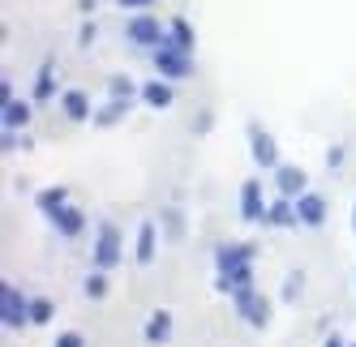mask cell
<instances>
[{
    "label": "cell",
    "instance_id": "cell-12",
    "mask_svg": "<svg viewBox=\"0 0 356 347\" xmlns=\"http://www.w3.org/2000/svg\"><path fill=\"white\" fill-rule=\"evenodd\" d=\"M155 253H159V228L146 219L142 228H138V240H134V262L138 266H150V262H155Z\"/></svg>",
    "mask_w": 356,
    "mask_h": 347
},
{
    "label": "cell",
    "instance_id": "cell-9",
    "mask_svg": "<svg viewBox=\"0 0 356 347\" xmlns=\"http://www.w3.org/2000/svg\"><path fill=\"white\" fill-rule=\"evenodd\" d=\"M241 219H245V223H262V219H266L262 180H245V185H241Z\"/></svg>",
    "mask_w": 356,
    "mask_h": 347
},
{
    "label": "cell",
    "instance_id": "cell-29",
    "mask_svg": "<svg viewBox=\"0 0 356 347\" xmlns=\"http://www.w3.org/2000/svg\"><path fill=\"white\" fill-rule=\"evenodd\" d=\"M78 39H82V47H90V39H95V22H86V26H82V35H78Z\"/></svg>",
    "mask_w": 356,
    "mask_h": 347
},
{
    "label": "cell",
    "instance_id": "cell-22",
    "mask_svg": "<svg viewBox=\"0 0 356 347\" xmlns=\"http://www.w3.org/2000/svg\"><path fill=\"white\" fill-rule=\"evenodd\" d=\"M129 108H134V103H120V99H108V108H99V112H95V125H99V129H112V125H120V116L129 112Z\"/></svg>",
    "mask_w": 356,
    "mask_h": 347
},
{
    "label": "cell",
    "instance_id": "cell-5",
    "mask_svg": "<svg viewBox=\"0 0 356 347\" xmlns=\"http://www.w3.org/2000/svg\"><path fill=\"white\" fill-rule=\"evenodd\" d=\"M0 317H5L9 330L31 326V296L22 291L17 283H5V291H0Z\"/></svg>",
    "mask_w": 356,
    "mask_h": 347
},
{
    "label": "cell",
    "instance_id": "cell-16",
    "mask_svg": "<svg viewBox=\"0 0 356 347\" xmlns=\"http://www.w3.org/2000/svg\"><path fill=\"white\" fill-rule=\"evenodd\" d=\"M172 330H176L172 309H155V313H150V321H146V343H150V347H163V343L172 339Z\"/></svg>",
    "mask_w": 356,
    "mask_h": 347
},
{
    "label": "cell",
    "instance_id": "cell-19",
    "mask_svg": "<svg viewBox=\"0 0 356 347\" xmlns=\"http://www.w3.org/2000/svg\"><path fill=\"white\" fill-rule=\"evenodd\" d=\"M168 43H176L181 52H193L197 35H193V26H189V17H172V22H168Z\"/></svg>",
    "mask_w": 356,
    "mask_h": 347
},
{
    "label": "cell",
    "instance_id": "cell-27",
    "mask_svg": "<svg viewBox=\"0 0 356 347\" xmlns=\"http://www.w3.org/2000/svg\"><path fill=\"white\" fill-rule=\"evenodd\" d=\"M343 159H348L343 146H330V151H326V167H343Z\"/></svg>",
    "mask_w": 356,
    "mask_h": 347
},
{
    "label": "cell",
    "instance_id": "cell-7",
    "mask_svg": "<svg viewBox=\"0 0 356 347\" xmlns=\"http://www.w3.org/2000/svg\"><path fill=\"white\" fill-rule=\"evenodd\" d=\"M249 151H253V163H258L262 171H275L279 163H284V159H279V146H275V137L258 125V120H249Z\"/></svg>",
    "mask_w": 356,
    "mask_h": 347
},
{
    "label": "cell",
    "instance_id": "cell-28",
    "mask_svg": "<svg viewBox=\"0 0 356 347\" xmlns=\"http://www.w3.org/2000/svg\"><path fill=\"white\" fill-rule=\"evenodd\" d=\"M120 9H129V13H146L150 5H155V0H116Z\"/></svg>",
    "mask_w": 356,
    "mask_h": 347
},
{
    "label": "cell",
    "instance_id": "cell-8",
    "mask_svg": "<svg viewBox=\"0 0 356 347\" xmlns=\"http://www.w3.org/2000/svg\"><path fill=\"white\" fill-rule=\"evenodd\" d=\"M270 176H275V189L284 193V197H300L305 189H309V171L296 167V163H279Z\"/></svg>",
    "mask_w": 356,
    "mask_h": 347
},
{
    "label": "cell",
    "instance_id": "cell-10",
    "mask_svg": "<svg viewBox=\"0 0 356 347\" xmlns=\"http://www.w3.org/2000/svg\"><path fill=\"white\" fill-rule=\"evenodd\" d=\"M296 214H300V228H322V223H326V197L305 189L296 197Z\"/></svg>",
    "mask_w": 356,
    "mask_h": 347
},
{
    "label": "cell",
    "instance_id": "cell-26",
    "mask_svg": "<svg viewBox=\"0 0 356 347\" xmlns=\"http://www.w3.org/2000/svg\"><path fill=\"white\" fill-rule=\"evenodd\" d=\"M56 347H86V339H82L78 330H65V335L56 339Z\"/></svg>",
    "mask_w": 356,
    "mask_h": 347
},
{
    "label": "cell",
    "instance_id": "cell-20",
    "mask_svg": "<svg viewBox=\"0 0 356 347\" xmlns=\"http://www.w3.org/2000/svg\"><path fill=\"white\" fill-rule=\"evenodd\" d=\"M52 69H56L52 60H43V69H39V82H35V94H31L35 103H47V99L56 94V73H52Z\"/></svg>",
    "mask_w": 356,
    "mask_h": 347
},
{
    "label": "cell",
    "instance_id": "cell-32",
    "mask_svg": "<svg viewBox=\"0 0 356 347\" xmlns=\"http://www.w3.org/2000/svg\"><path fill=\"white\" fill-rule=\"evenodd\" d=\"M348 347H356V343H348Z\"/></svg>",
    "mask_w": 356,
    "mask_h": 347
},
{
    "label": "cell",
    "instance_id": "cell-13",
    "mask_svg": "<svg viewBox=\"0 0 356 347\" xmlns=\"http://www.w3.org/2000/svg\"><path fill=\"white\" fill-rule=\"evenodd\" d=\"M142 103L146 108H155V112H168L176 103V90L168 78H155V82H142Z\"/></svg>",
    "mask_w": 356,
    "mask_h": 347
},
{
    "label": "cell",
    "instance_id": "cell-3",
    "mask_svg": "<svg viewBox=\"0 0 356 347\" xmlns=\"http://www.w3.org/2000/svg\"><path fill=\"white\" fill-rule=\"evenodd\" d=\"M232 309H236V317H245V321H249L253 330H266V326H270V301L253 291V283L232 291Z\"/></svg>",
    "mask_w": 356,
    "mask_h": 347
},
{
    "label": "cell",
    "instance_id": "cell-30",
    "mask_svg": "<svg viewBox=\"0 0 356 347\" xmlns=\"http://www.w3.org/2000/svg\"><path fill=\"white\" fill-rule=\"evenodd\" d=\"M326 347H348V339H339V335H335V339H326Z\"/></svg>",
    "mask_w": 356,
    "mask_h": 347
},
{
    "label": "cell",
    "instance_id": "cell-24",
    "mask_svg": "<svg viewBox=\"0 0 356 347\" xmlns=\"http://www.w3.org/2000/svg\"><path fill=\"white\" fill-rule=\"evenodd\" d=\"M82 291H86V301H104V296H108V270H95Z\"/></svg>",
    "mask_w": 356,
    "mask_h": 347
},
{
    "label": "cell",
    "instance_id": "cell-4",
    "mask_svg": "<svg viewBox=\"0 0 356 347\" xmlns=\"http://www.w3.org/2000/svg\"><path fill=\"white\" fill-rule=\"evenodd\" d=\"M193 52H181L176 43H159L155 47V73L159 78H168V82H185L189 73H193V60H189Z\"/></svg>",
    "mask_w": 356,
    "mask_h": 347
},
{
    "label": "cell",
    "instance_id": "cell-1",
    "mask_svg": "<svg viewBox=\"0 0 356 347\" xmlns=\"http://www.w3.org/2000/svg\"><path fill=\"white\" fill-rule=\"evenodd\" d=\"M215 283L219 291L232 296L236 287H249L253 283V244H219L215 249Z\"/></svg>",
    "mask_w": 356,
    "mask_h": 347
},
{
    "label": "cell",
    "instance_id": "cell-18",
    "mask_svg": "<svg viewBox=\"0 0 356 347\" xmlns=\"http://www.w3.org/2000/svg\"><path fill=\"white\" fill-rule=\"evenodd\" d=\"M35 206H39V210L47 214V219H52V214H56L60 206H69V189H65V185H52V189H39V193H35Z\"/></svg>",
    "mask_w": 356,
    "mask_h": 347
},
{
    "label": "cell",
    "instance_id": "cell-14",
    "mask_svg": "<svg viewBox=\"0 0 356 347\" xmlns=\"http://www.w3.org/2000/svg\"><path fill=\"white\" fill-rule=\"evenodd\" d=\"M262 223H270V228H296V223H300V214H296V197H284V193H279L275 202L266 206V219H262Z\"/></svg>",
    "mask_w": 356,
    "mask_h": 347
},
{
    "label": "cell",
    "instance_id": "cell-17",
    "mask_svg": "<svg viewBox=\"0 0 356 347\" xmlns=\"http://www.w3.org/2000/svg\"><path fill=\"white\" fill-rule=\"evenodd\" d=\"M60 112L69 120H95V108H90V94L86 90H65L60 94Z\"/></svg>",
    "mask_w": 356,
    "mask_h": 347
},
{
    "label": "cell",
    "instance_id": "cell-23",
    "mask_svg": "<svg viewBox=\"0 0 356 347\" xmlns=\"http://www.w3.org/2000/svg\"><path fill=\"white\" fill-rule=\"evenodd\" d=\"M56 317V305L47 296H31V326H47Z\"/></svg>",
    "mask_w": 356,
    "mask_h": 347
},
{
    "label": "cell",
    "instance_id": "cell-15",
    "mask_svg": "<svg viewBox=\"0 0 356 347\" xmlns=\"http://www.w3.org/2000/svg\"><path fill=\"white\" fill-rule=\"evenodd\" d=\"M52 223H56V232H60L65 240H78V236L86 232V214L73 206V202H69V206H60V210L52 214Z\"/></svg>",
    "mask_w": 356,
    "mask_h": 347
},
{
    "label": "cell",
    "instance_id": "cell-25",
    "mask_svg": "<svg viewBox=\"0 0 356 347\" xmlns=\"http://www.w3.org/2000/svg\"><path fill=\"white\" fill-rule=\"evenodd\" d=\"M300 283H305V270H292L288 283H284V301H296V296H300Z\"/></svg>",
    "mask_w": 356,
    "mask_h": 347
},
{
    "label": "cell",
    "instance_id": "cell-31",
    "mask_svg": "<svg viewBox=\"0 0 356 347\" xmlns=\"http://www.w3.org/2000/svg\"><path fill=\"white\" fill-rule=\"evenodd\" d=\"M352 228H356V210H352Z\"/></svg>",
    "mask_w": 356,
    "mask_h": 347
},
{
    "label": "cell",
    "instance_id": "cell-21",
    "mask_svg": "<svg viewBox=\"0 0 356 347\" xmlns=\"http://www.w3.org/2000/svg\"><path fill=\"white\" fill-rule=\"evenodd\" d=\"M108 94H112V99H120V103H134V99H142V86H134V78L116 73V78L108 82Z\"/></svg>",
    "mask_w": 356,
    "mask_h": 347
},
{
    "label": "cell",
    "instance_id": "cell-2",
    "mask_svg": "<svg viewBox=\"0 0 356 347\" xmlns=\"http://www.w3.org/2000/svg\"><path fill=\"white\" fill-rule=\"evenodd\" d=\"M120 257H124V236H120V228L112 219H104L99 223V232H95V244H90V262H95V270H112L120 266Z\"/></svg>",
    "mask_w": 356,
    "mask_h": 347
},
{
    "label": "cell",
    "instance_id": "cell-11",
    "mask_svg": "<svg viewBox=\"0 0 356 347\" xmlns=\"http://www.w3.org/2000/svg\"><path fill=\"white\" fill-rule=\"evenodd\" d=\"M31 116H35V99H5V108H0V125L5 129H22V125H31Z\"/></svg>",
    "mask_w": 356,
    "mask_h": 347
},
{
    "label": "cell",
    "instance_id": "cell-6",
    "mask_svg": "<svg viewBox=\"0 0 356 347\" xmlns=\"http://www.w3.org/2000/svg\"><path fill=\"white\" fill-rule=\"evenodd\" d=\"M124 35H129L134 47H159V43H168V26H163L159 17H150V13H134L129 26H124Z\"/></svg>",
    "mask_w": 356,
    "mask_h": 347
}]
</instances>
